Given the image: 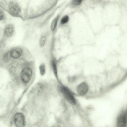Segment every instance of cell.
I'll list each match as a JSON object with an SVG mask.
<instances>
[{
    "mask_svg": "<svg viewBox=\"0 0 127 127\" xmlns=\"http://www.w3.org/2000/svg\"><path fill=\"white\" fill-rule=\"evenodd\" d=\"M39 70L41 75H43L45 73L46 68L45 64L44 63H41L39 65Z\"/></svg>",
    "mask_w": 127,
    "mask_h": 127,
    "instance_id": "obj_15",
    "label": "cell"
},
{
    "mask_svg": "<svg viewBox=\"0 0 127 127\" xmlns=\"http://www.w3.org/2000/svg\"><path fill=\"white\" fill-rule=\"evenodd\" d=\"M22 53V50L21 48H18L12 50L10 53V55L13 58L17 59L21 56Z\"/></svg>",
    "mask_w": 127,
    "mask_h": 127,
    "instance_id": "obj_7",
    "label": "cell"
},
{
    "mask_svg": "<svg viewBox=\"0 0 127 127\" xmlns=\"http://www.w3.org/2000/svg\"><path fill=\"white\" fill-rule=\"evenodd\" d=\"M43 89V85L41 83H37L33 87L32 92L36 94H40L42 92Z\"/></svg>",
    "mask_w": 127,
    "mask_h": 127,
    "instance_id": "obj_10",
    "label": "cell"
},
{
    "mask_svg": "<svg viewBox=\"0 0 127 127\" xmlns=\"http://www.w3.org/2000/svg\"><path fill=\"white\" fill-rule=\"evenodd\" d=\"M89 90L88 84L85 82H83L78 86L76 89L77 94L79 95L83 96L87 94Z\"/></svg>",
    "mask_w": 127,
    "mask_h": 127,
    "instance_id": "obj_6",
    "label": "cell"
},
{
    "mask_svg": "<svg viewBox=\"0 0 127 127\" xmlns=\"http://www.w3.org/2000/svg\"><path fill=\"white\" fill-rule=\"evenodd\" d=\"M61 16L60 14H57L52 21L51 24L50 28L52 32H54L56 30Z\"/></svg>",
    "mask_w": 127,
    "mask_h": 127,
    "instance_id": "obj_9",
    "label": "cell"
},
{
    "mask_svg": "<svg viewBox=\"0 0 127 127\" xmlns=\"http://www.w3.org/2000/svg\"><path fill=\"white\" fill-rule=\"evenodd\" d=\"M35 65L33 60L30 61L27 66L22 70L20 77L22 80L25 83H28L32 77L34 68Z\"/></svg>",
    "mask_w": 127,
    "mask_h": 127,
    "instance_id": "obj_2",
    "label": "cell"
},
{
    "mask_svg": "<svg viewBox=\"0 0 127 127\" xmlns=\"http://www.w3.org/2000/svg\"><path fill=\"white\" fill-rule=\"evenodd\" d=\"M51 65L53 72L55 76L57 77V64L56 60L55 59L51 60Z\"/></svg>",
    "mask_w": 127,
    "mask_h": 127,
    "instance_id": "obj_11",
    "label": "cell"
},
{
    "mask_svg": "<svg viewBox=\"0 0 127 127\" xmlns=\"http://www.w3.org/2000/svg\"><path fill=\"white\" fill-rule=\"evenodd\" d=\"M14 121L16 125L18 127H23L26 125L25 117L21 113H16L14 117Z\"/></svg>",
    "mask_w": 127,
    "mask_h": 127,
    "instance_id": "obj_4",
    "label": "cell"
},
{
    "mask_svg": "<svg viewBox=\"0 0 127 127\" xmlns=\"http://www.w3.org/2000/svg\"><path fill=\"white\" fill-rule=\"evenodd\" d=\"M47 41V37L44 35L41 36L39 40V44L41 47H43L45 45Z\"/></svg>",
    "mask_w": 127,
    "mask_h": 127,
    "instance_id": "obj_13",
    "label": "cell"
},
{
    "mask_svg": "<svg viewBox=\"0 0 127 127\" xmlns=\"http://www.w3.org/2000/svg\"><path fill=\"white\" fill-rule=\"evenodd\" d=\"M8 55L7 54H6L3 57V59L5 61L8 60Z\"/></svg>",
    "mask_w": 127,
    "mask_h": 127,
    "instance_id": "obj_17",
    "label": "cell"
},
{
    "mask_svg": "<svg viewBox=\"0 0 127 127\" xmlns=\"http://www.w3.org/2000/svg\"><path fill=\"white\" fill-rule=\"evenodd\" d=\"M83 0H72V4L75 6H78L80 5Z\"/></svg>",
    "mask_w": 127,
    "mask_h": 127,
    "instance_id": "obj_16",
    "label": "cell"
},
{
    "mask_svg": "<svg viewBox=\"0 0 127 127\" xmlns=\"http://www.w3.org/2000/svg\"><path fill=\"white\" fill-rule=\"evenodd\" d=\"M69 20V16L67 15H65L61 18L60 21V24L62 25H65L68 23Z\"/></svg>",
    "mask_w": 127,
    "mask_h": 127,
    "instance_id": "obj_12",
    "label": "cell"
},
{
    "mask_svg": "<svg viewBox=\"0 0 127 127\" xmlns=\"http://www.w3.org/2000/svg\"><path fill=\"white\" fill-rule=\"evenodd\" d=\"M127 112L125 110L122 112L118 117L117 125L118 127H125L127 126Z\"/></svg>",
    "mask_w": 127,
    "mask_h": 127,
    "instance_id": "obj_5",
    "label": "cell"
},
{
    "mask_svg": "<svg viewBox=\"0 0 127 127\" xmlns=\"http://www.w3.org/2000/svg\"><path fill=\"white\" fill-rule=\"evenodd\" d=\"M58 89L64 97L71 104L74 105L76 104V101L74 96L67 88L64 87L60 86L59 87Z\"/></svg>",
    "mask_w": 127,
    "mask_h": 127,
    "instance_id": "obj_3",
    "label": "cell"
},
{
    "mask_svg": "<svg viewBox=\"0 0 127 127\" xmlns=\"http://www.w3.org/2000/svg\"><path fill=\"white\" fill-rule=\"evenodd\" d=\"M14 30L13 25L11 24H8L5 27L4 30L5 34L8 37H11L13 34Z\"/></svg>",
    "mask_w": 127,
    "mask_h": 127,
    "instance_id": "obj_8",
    "label": "cell"
},
{
    "mask_svg": "<svg viewBox=\"0 0 127 127\" xmlns=\"http://www.w3.org/2000/svg\"><path fill=\"white\" fill-rule=\"evenodd\" d=\"M6 17V14L4 10L0 6V22L4 20Z\"/></svg>",
    "mask_w": 127,
    "mask_h": 127,
    "instance_id": "obj_14",
    "label": "cell"
},
{
    "mask_svg": "<svg viewBox=\"0 0 127 127\" xmlns=\"http://www.w3.org/2000/svg\"><path fill=\"white\" fill-rule=\"evenodd\" d=\"M6 9L8 13L15 17H19L21 16L22 8L19 3L15 0H10L7 2Z\"/></svg>",
    "mask_w": 127,
    "mask_h": 127,
    "instance_id": "obj_1",
    "label": "cell"
}]
</instances>
